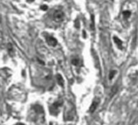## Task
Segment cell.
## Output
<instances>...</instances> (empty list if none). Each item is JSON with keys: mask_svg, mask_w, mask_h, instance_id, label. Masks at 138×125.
<instances>
[{"mask_svg": "<svg viewBox=\"0 0 138 125\" xmlns=\"http://www.w3.org/2000/svg\"><path fill=\"white\" fill-rule=\"evenodd\" d=\"M53 18H54V20H55V21H57V22L62 21V20H64V13H63V11H61L60 10L56 11L55 12H54Z\"/></svg>", "mask_w": 138, "mask_h": 125, "instance_id": "cell-1", "label": "cell"}, {"mask_svg": "<svg viewBox=\"0 0 138 125\" xmlns=\"http://www.w3.org/2000/svg\"><path fill=\"white\" fill-rule=\"evenodd\" d=\"M99 98H94L93 103H92L91 106H90V110H89L90 112L93 113L94 111L96 110V108H97L98 106H99Z\"/></svg>", "mask_w": 138, "mask_h": 125, "instance_id": "cell-2", "label": "cell"}, {"mask_svg": "<svg viewBox=\"0 0 138 125\" xmlns=\"http://www.w3.org/2000/svg\"><path fill=\"white\" fill-rule=\"evenodd\" d=\"M46 41L47 43H48L49 45H50V46H56L57 44V40L54 38V37L53 36H47L46 37Z\"/></svg>", "mask_w": 138, "mask_h": 125, "instance_id": "cell-3", "label": "cell"}, {"mask_svg": "<svg viewBox=\"0 0 138 125\" xmlns=\"http://www.w3.org/2000/svg\"><path fill=\"white\" fill-rule=\"evenodd\" d=\"M61 104V103H59V102H57V103L53 104V106L51 107V108H50L51 113H53V115L57 114V113L58 112V107H60Z\"/></svg>", "mask_w": 138, "mask_h": 125, "instance_id": "cell-4", "label": "cell"}, {"mask_svg": "<svg viewBox=\"0 0 138 125\" xmlns=\"http://www.w3.org/2000/svg\"><path fill=\"white\" fill-rule=\"evenodd\" d=\"M113 40H114L115 43L116 44L117 46H118V48H120V49H122V41L120 40L119 39L118 37H116V36L113 37Z\"/></svg>", "mask_w": 138, "mask_h": 125, "instance_id": "cell-5", "label": "cell"}, {"mask_svg": "<svg viewBox=\"0 0 138 125\" xmlns=\"http://www.w3.org/2000/svg\"><path fill=\"white\" fill-rule=\"evenodd\" d=\"M57 83L60 85L61 86H64V79L61 74H57Z\"/></svg>", "mask_w": 138, "mask_h": 125, "instance_id": "cell-6", "label": "cell"}, {"mask_svg": "<svg viewBox=\"0 0 138 125\" xmlns=\"http://www.w3.org/2000/svg\"><path fill=\"white\" fill-rule=\"evenodd\" d=\"M123 16L125 19H128L129 18L130 16H131V12H130L129 11H124V12H123Z\"/></svg>", "mask_w": 138, "mask_h": 125, "instance_id": "cell-7", "label": "cell"}, {"mask_svg": "<svg viewBox=\"0 0 138 125\" xmlns=\"http://www.w3.org/2000/svg\"><path fill=\"white\" fill-rule=\"evenodd\" d=\"M72 64L74 65H77L79 64V60L77 59V58H75V59H73L72 60Z\"/></svg>", "mask_w": 138, "mask_h": 125, "instance_id": "cell-8", "label": "cell"}, {"mask_svg": "<svg viewBox=\"0 0 138 125\" xmlns=\"http://www.w3.org/2000/svg\"><path fill=\"white\" fill-rule=\"evenodd\" d=\"M116 72L115 71V70H113V71L111 72L110 74H109V79H110V80H111V79H112L113 77H114L115 74H116Z\"/></svg>", "mask_w": 138, "mask_h": 125, "instance_id": "cell-9", "label": "cell"}, {"mask_svg": "<svg viewBox=\"0 0 138 125\" xmlns=\"http://www.w3.org/2000/svg\"><path fill=\"white\" fill-rule=\"evenodd\" d=\"M47 8H48V7H47L46 5L42 6V7H41V9H42V10H47Z\"/></svg>", "mask_w": 138, "mask_h": 125, "instance_id": "cell-10", "label": "cell"}, {"mask_svg": "<svg viewBox=\"0 0 138 125\" xmlns=\"http://www.w3.org/2000/svg\"><path fill=\"white\" fill-rule=\"evenodd\" d=\"M16 125H24V124H17Z\"/></svg>", "mask_w": 138, "mask_h": 125, "instance_id": "cell-11", "label": "cell"}]
</instances>
